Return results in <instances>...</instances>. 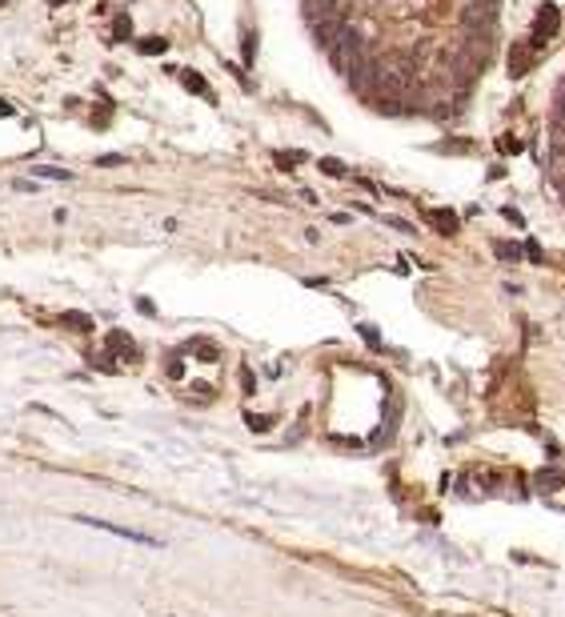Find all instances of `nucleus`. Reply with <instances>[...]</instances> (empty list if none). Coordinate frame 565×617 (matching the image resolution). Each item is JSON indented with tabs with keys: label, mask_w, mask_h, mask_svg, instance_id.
I'll use <instances>...</instances> for the list:
<instances>
[{
	"label": "nucleus",
	"mask_w": 565,
	"mask_h": 617,
	"mask_svg": "<svg viewBox=\"0 0 565 617\" xmlns=\"http://www.w3.org/2000/svg\"><path fill=\"white\" fill-rule=\"evenodd\" d=\"M180 81H185V88H189V93H201V97H209V81H205L201 72H180Z\"/></svg>",
	"instance_id": "nucleus-6"
},
{
	"label": "nucleus",
	"mask_w": 565,
	"mask_h": 617,
	"mask_svg": "<svg viewBox=\"0 0 565 617\" xmlns=\"http://www.w3.org/2000/svg\"><path fill=\"white\" fill-rule=\"evenodd\" d=\"M557 29H562V8L557 4H541L537 8V17H533V33H529V49L537 52V49H545L549 40L557 36Z\"/></svg>",
	"instance_id": "nucleus-1"
},
{
	"label": "nucleus",
	"mask_w": 565,
	"mask_h": 617,
	"mask_svg": "<svg viewBox=\"0 0 565 617\" xmlns=\"http://www.w3.org/2000/svg\"><path fill=\"white\" fill-rule=\"evenodd\" d=\"M81 525H93V529H100V533H113V537H121V541H132V545H145V549H161L164 541L161 537H153V533H141V529H129V525H113V521H100V517H77Z\"/></svg>",
	"instance_id": "nucleus-2"
},
{
	"label": "nucleus",
	"mask_w": 565,
	"mask_h": 617,
	"mask_svg": "<svg viewBox=\"0 0 565 617\" xmlns=\"http://www.w3.org/2000/svg\"><path fill=\"white\" fill-rule=\"evenodd\" d=\"M4 4H8V0H0V8H4Z\"/></svg>",
	"instance_id": "nucleus-20"
},
{
	"label": "nucleus",
	"mask_w": 565,
	"mask_h": 617,
	"mask_svg": "<svg viewBox=\"0 0 565 617\" xmlns=\"http://www.w3.org/2000/svg\"><path fill=\"white\" fill-rule=\"evenodd\" d=\"M469 141H445V145H441V153H469Z\"/></svg>",
	"instance_id": "nucleus-15"
},
{
	"label": "nucleus",
	"mask_w": 565,
	"mask_h": 617,
	"mask_svg": "<svg viewBox=\"0 0 565 617\" xmlns=\"http://www.w3.org/2000/svg\"><path fill=\"white\" fill-rule=\"evenodd\" d=\"M501 148H505V153H517V148H521V141H517V136H501Z\"/></svg>",
	"instance_id": "nucleus-17"
},
{
	"label": "nucleus",
	"mask_w": 565,
	"mask_h": 617,
	"mask_svg": "<svg viewBox=\"0 0 565 617\" xmlns=\"http://www.w3.org/2000/svg\"><path fill=\"white\" fill-rule=\"evenodd\" d=\"M501 212H505V221H513V225H517V228L525 225V217H521V212H517V209H513V205H505V209H501Z\"/></svg>",
	"instance_id": "nucleus-16"
},
{
	"label": "nucleus",
	"mask_w": 565,
	"mask_h": 617,
	"mask_svg": "<svg viewBox=\"0 0 565 617\" xmlns=\"http://www.w3.org/2000/svg\"><path fill=\"white\" fill-rule=\"evenodd\" d=\"M317 164H321V173H329V177H349V173H345V164L333 161V157H321Z\"/></svg>",
	"instance_id": "nucleus-9"
},
{
	"label": "nucleus",
	"mask_w": 565,
	"mask_h": 617,
	"mask_svg": "<svg viewBox=\"0 0 565 617\" xmlns=\"http://www.w3.org/2000/svg\"><path fill=\"white\" fill-rule=\"evenodd\" d=\"M529 65H533V49L529 45H513V49H509V77H525V72H529Z\"/></svg>",
	"instance_id": "nucleus-4"
},
{
	"label": "nucleus",
	"mask_w": 565,
	"mask_h": 617,
	"mask_svg": "<svg viewBox=\"0 0 565 617\" xmlns=\"http://www.w3.org/2000/svg\"><path fill=\"white\" fill-rule=\"evenodd\" d=\"M113 33H116V40H129V36H132V20L129 17H116Z\"/></svg>",
	"instance_id": "nucleus-11"
},
{
	"label": "nucleus",
	"mask_w": 565,
	"mask_h": 617,
	"mask_svg": "<svg viewBox=\"0 0 565 617\" xmlns=\"http://www.w3.org/2000/svg\"><path fill=\"white\" fill-rule=\"evenodd\" d=\"M33 173H40V177H49V180H68L72 173H65V169H49V164H36Z\"/></svg>",
	"instance_id": "nucleus-10"
},
{
	"label": "nucleus",
	"mask_w": 565,
	"mask_h": 617,
	"mask_svg": "<svg viewBox=\"0 0 565 617\" xmlns=\"http://www.w3.org/2000/svg\"><path fill=\"white\" fill-rule=\"evenodd\" d=\"M65 321H68V329H88V317H84V313H65Z\"/></svg>",
	"instance_id": "nucleus-14"
},
{
	"label": "nucleus",
	"mask_w": 565,
	"mask_h": 617,
	"mask_svg": "<svg viewBox=\"0 0 565 617\" xmlns=\"http://www.w3.org/2000/svg\"><path fill=\"white\" fill-rule=\"evenodd\" d=\"M493 253H497L501 260H509V265H513V260H521V257H525V253H521V244H517V241H493Z\"/></svg>",
	"instance_id": "nucleus-5"
},
{
	"label": "nucleus",
	"mask_w": 565,
	"mask_h": 617,
	"mask_svg": "<svg viewBox=\"0 0 565 617\" xmlns=\"http://www.w3.org/2000/svg\"><path fill=\"white\" fill-rule=\"evenodd\" d=\"M0 116H13V104H4V100H0Z\"/></svg>",
	"instance_id": "nucleus-19"
},
{
	"label": "nucleus",
	"mask_w": 565,
	"mask_h": 617,
	"mask_svg": "<svg viewBox=\"0 0 565 617\" xmlns=\"http://www.w3.org/2000/svg\"><path fill=\"white\" fill-rule=\"evenodd\" d=\"M97 164L100 169H116V164H129V161H125L121 153H105V157H97Z\"/></svg>",
	"instance_id": "nucleus-12"
},
{
	"label": "nucleus",
	"mask_w": 565,
	"mask_h": 617,
	"mask_svg": "<svg viewBox=\"0 0 565 617\" xmlns=\"http://www.w3.org/2000/svg\"><path fill=\"white\" fill-rule=\"evenodd\" d=\"M521 253H525L529 265H545V249H541L537 241H525V244H521Z\"/></svg>",
	"instance_id": "nucleus-7"
},
{
	"label": "nucleus",
	"mask_w": 565,
	"mask_h": 617,
	"mask_svg": "<svg viewBox=\"0 0 565 617\" xmlns=\"http://www.w3.org/2000/svg\"><path fill=\"white\" fill-rule=\"evenodd\" d=\"M137 49L145 52V56H157V52H164V49H169V40H164V36H157V40H141Z\"/></svg>",
	"instance_id": "nucleus-8"
},
{
	"label": "nucleus",
	"mask_w": 565,
	"mask_h": 617,
	"mask_svg": "<svg viewBox=\"0 0 565 617\" xmlns=\"http://www.w3.org/2000/svg\"><path fill=\"white\" fill-rule=\"evenodd\" d=\"M357 333H361V337H365L373 349H381V337H377V329H373V325H357Z\"/></svg>",
	"instance_id": "nucleus-13"
},
{
	"label": "nucleus",
	"mask_w": 565,
	"mask_h": 617,
	"mask_svg": "<svg viewBox=\"0 0 565 617\" xmlns=\"http://www.w3.org/2000/svg\"><path fill=\"white\" fill-rule=\"evenodd\" d=\"M425 221H429L441 237H453V233L461 228V221H457V212L453 209H425Z\"/></svg>",
	"instance_id": "nucleus-3"
},
{
	"label": "nucleus",
	"mask_w": 565,
	"mask_h": 617,
	"mask_svg": "<svg viewBox=\"0 0 565 617\" xmlns=\"http://www.w3.org/2000/svg\"><path fill=\"white\" fill-rule=\"evenodd\" d=\"M249 429H269V417H253L249 413Z\"/></svg>",
	"instance_id": "nucleus-18"
}]
</instances>
